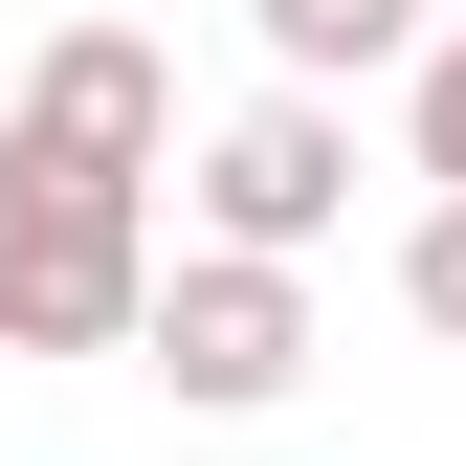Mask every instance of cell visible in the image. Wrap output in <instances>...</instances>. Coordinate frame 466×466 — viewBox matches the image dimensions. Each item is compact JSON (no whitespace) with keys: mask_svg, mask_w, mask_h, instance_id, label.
<instances>
[{"mask_svg":"<svg viewBox=\"0 0 466 466\" xmlns=\"http://www.w3.org/2000/svg\"><path fill=\"white\" fill-rule=\"evenodd\" d=\"M156 178H178V89L134 23H67L0 111V356H134L156 289Z\"/></svg>","mask_w":466,"mask_h":466,"instance_id":"obj_1","label":"cell"},{"mask_svg":"<svg viewBox=\"0 0 466 466\" xmlns=\"http://www.w3.org/2000/svg\"><path fill=\"white\" fill-rule=\"evenodd\" d=\"M134 356L200 400V422H267L289 378H311V267H267V245H178L134 289Z\"/></svg>","mask_w":466,"mask_h":466,"instance_id":"obj_2","label":"cell"},{"mask_svg":"<svg viewBox=\"0 0 466 466\" xmlns=\"http://www.w3.org/2000/svg\"><path fill=\"white\" fill-rule=\"evenodd\" d=\"M333 222H356V111H333V89H267V111H222V134H200V245L311 267Z\"/></svg>","mask_w":466,"mask_h":466,"instance_id":"obj_3","label":"cell"},{"mask_svg":"<svg viewBox=\"0 0 466 466\" xmlns=\"http://www.w3.org/2000/svg\"><path fill=\"white\" fill-rule=\"evenodd\" d=\"M245 23H267L289 89H356V67H400V45H422V0H245Z\"/></svg>","mask_w":466,"mask_h":466,"instance_id":"obj_4","label":"cell"},{"mask_svg":"<svg viewBox=\"0 0 466 466\" xmlns=\"http://www.w3.org/2000/svg\"><path fill=\"white\" fill-rule=\"evenodd\" d=\"M400 311H422V333H444V356H466V178L422 200V245H400Z\"/></svg>","mask_w":466,"mask_h":466,"instance_id":"obj_5","label":"cell"},{"mask_svg":"<svg viewBox=\"0 0 466 466\" xmlns=\"http://www.w3.org/2000/svg\"><path fill=\"white\" fill-rule=\"evenodd\" d=\"M422 178H466V23L422 45Z\"/></svg>","mask_w":466,"mask_h":466,"instance_id":"obj_6","label":"cell"}]
</instances>
